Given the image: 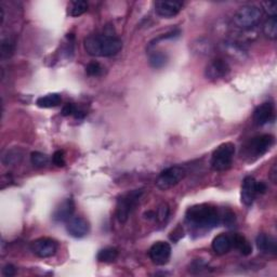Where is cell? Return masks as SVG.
Instances as JSON below:
<instances>
[{
	"instance_id": "20",
	"label": "cell",
	"mask_w": 277,
	"mask_h": 277,
	"mask_svg": "<svg viewBox=\"0 0 277 277\" xmlns=\"http://www.w3.org/2000/svg\"><path fill=\"white\" fill-rule=\"evenodd\" d=\"M96 258L100 262H104V263L114 262L115 260L118 258V250L116 248H113V247L104 248V249L99 251Z\"/></svg>"
},
{
	"instance_id": "22",
	"label": "cell",
	"mask_w": 277,
	"mask_h": 277,
	"mask_svg": "<svg viewBox=\"0 0 277 277\" xmlns=\"http://www.w3.org/2000/svg\"><path fill=\"white\" fill-rule=\"evenodd\" d=\"M167 55L160 51H154L153 53L149 54V64L152 67L158 69L164 67L167 63Z\"/></svg>"
},
{
	"instance_id": "32",
	"label": "cell",
	"mask_w": 277,
	"mask_h": 277,
	"mask_svg": "<svg viewBox=\"0 0 277 277\" xmlns=\"http://www.w3.org/2000/svg\"><path fill=\"white\" fill-rule=\"evenodd\" d=\"M223 222L227 224V227H233V224L235 223V215H234V212H232L231 210L224 211Z\"/></svg>"
},
{
	"instance_id": "3",
	"label": "cell",
	"mask_w": 277,
	"mask_h": 277,
	"mask_svg": "<svg viewBox=\"0 0 277 277\" xmlns=\"http://www.w3.org/2000/svg\"><path fill=\"white\" fill-rule=\"evenodd\" d=\"M262 17V11L257 5L248 4L239 8L234 14L233 22L240 30H250L259 24Z\"/></svg>"
},
{
	"instance_id": "31",
	"label": "cell",
	"mask_w": 277,
	"mask_h": 277,
	"mask_svg": "<svg viewBox=\"0 0 277 277\" xmlns=\"http://www.w3.org/2000/svg\"><path fill=\"white\" fill-rule=\"evenodd\" d=\"M262 5L265 10V12L268 14H270L271 16H276V9H277L276 3L271 1H264L262 2Z\"/></svg>"
},
{
	"instance_id": "33",
	"label": "cell",
	"mask_w": 277,
	"mask_h": 277,
	"mask_svg": "<svg viewBox=\"0 0 277 277\" xmlns=\"http://www.w3.org/2000/svg\"><path fill=\"white\" fill-rule=\"evenodd\" d=\"M16 273V269L14 265L12 264H7L4 265L3 269H2V274L5 277H11V276H14Z\"/></svg>"
},
{
	"instance_id": "24",
	"label": "cell",
	"mask_w": 277,
	"mask_h": 277,
	"mask_svg": "<svg viewBox=\"0 0 277 277\" xmlns=\"http://www.w3.org/2000/svg\"><path fill=\"white\" fill-rule=\"evenodd\" d=\"M21 159H22V153L19 151V149H11V151H8L3 155L2 163L5 166L14 165L20 163Z\"/></svg>"
},
{
	"instance_id": "4",
	"label": "cell",
	"mask_w": 277,
	"mask_h": 277,
	"mask_svg": "<svg viewBox=\"0 0 277 277\" xmlns=\"http://www.w3.org/2000/svg\"><path fill=\"white\" fill-rule=\"evenodd\" d=\"M235 155V145L227 142L219 145L211 156V167L216 171H225L231 168Z\"/></svg>"
},
{
	"instance_id": "10",
	"label": "cell",
	"mask_w": 277,
	"mask_h": 277,
	"mask_svg": "<svg viewBox=\"0 0 277 277\" xmlns=\"http://www.w3.org/2000/svg\"><path fill=\"white\" fill-rule=\"evenodd\" d=\"M230 73V65L223 59L212 60L205 69V76L210 80H218L224 78Z\"/></svg>"
},
{
	"instance_id": "34",
	"label": "cell",
	"mask_w": 277,
	"mask_h": 277,
	"mask_svg": "<svg viewBox=\"0 0 277 277\" xmlns=\"http://www.w3.org/2000/svg\"><path fill=\"white\" fill-rule=\"evenodd\" d=\"M267 189H268V186L264 182H257V193L264 194L265 192H267Z\"/></svg>"
},
{
	"instance_id": "16",
	"label": "cell",
	"mask_w": 277,
	"mask_h": 277,
	"mask_svg": "<svg viewBox=\"0 0 277 277\" xmlns=\"http://www.w3.org/2000/svg\"><path fill=\"white\" fill-rule=\"evenodd\" d=\"M256 244L258 249L268 255H275L277 251V241L273 236L268 235L265 233H261L257 236Z\"/></svg>"
},
{
	"instance_id": "11",
	"label": "cell",
	"mask_w": 277,
	"mask_h": 277,
	"mask_svg": "<svg viewBox=\"0 0 277 277\" xmlns=\"http://www.w3.org/2000/svg\"><path fill=\"white\" fill-rule=\"evenodd\" d=\"M66 230L68 234L73 237L83 238L89 233L90 225L86 219L82 217H74L66 222Z\"/></svg>"
},
{
	"instance_id": "17",
	"label": "cell",
	"mask_w": 277,
	"mask_h": 277,
	"mask_svg": "<svg viewBox=\"0 0 277 277\" xmlns=\"http://www.w3.org/2000/svg\"><path fill=\"white\" fill-rule=\"evenodd\" d=\"M232 247V239H231L230 236L225 234L218 235L212 240V249L217 255H225L231 250Z\"/></svg>"
},
{
	"instance_id": "14",
	"label": "cell",
	"mask_w": 277,
	"mask_h": 277,
	"mask_svg": "<svg viewBox=\"0 0 277 277\" xmlns=\"http://www.w3.org/2000/svg\"><path fill=\"white\" fill-rule=\"evenodd\" d=\"M274 107L273 104L270 102H265L260 105L253 112V121L259 126L265 125L271 120L273 116Z\"/></svg>"
},
{
	"instance_id": "28",
	"label": "cell",
	"mask_w": 277,
	"mask_h": 277,
	"mask_svg": "<svg viewBox=\"0 0 277 277\" xmlns=\"http://www.w3.org/2000/svg\"><path fill=\"white\" fill-rule=\"evenodd\" d=\"M13 52V43H11L9 39L3 40L1 44V56L9 57Z\"/></svg>"
},
{
	"instance_id": "5",
	"label": "cell",
	"mask_w": 277,
	"mask_h": 277,
	"mask_svg": "<svg viewBox=\"0 0 277 277\" xmlns=\"http://www.w3.org/2000/svg\"><path fill=\"white\" fill-rule=\"evenodd\" d=\"M143 194L142 189H135L126 193L117 201L116 215L120 223H126Z\"/></svg>"
},
{
	"instance_id": "30",
	"label": "cell",
	"mask_w": 277,
	"mask_h": 277,
	"mask_svg": "<svg viewBox=\"0 0 277 277\" xmlns=\"http://www.w3.org/2000/svg\"><path fill=\"white\" fill-rule=\"evenodd\" d=\"M77 111V106L73 103H67L62 109L63 116H74Z\"/></svg>"
},
{
	"instance_id": "8",
	"label": "cell",
	"mask_w": 277,
	"mask_h": 277,
	"mask_svg": "<svg viewBox=\"0 0 277 277\" xmlns=\"http://www.w3.org/2000/svg\"><path fill=\"white\" fill-rule=\"evenodd\" d=\"M149 258L156 265H165L168 263L171 256V246L166 241H157L148 251Z\"/></svg>"
},
{
	"instance_id": "12",
	"label": "cell",
	"mask_w": 277,
	"mask_h": 277,
	"mask_svg": "<svg viewBox=\"0 0 277 277\" xmlns=\"http://www.w3.org/2000/svg\"><path fill=\"white\" fill-rule=\"evenodd\" d=\"M257 181L253 177H246L241 184L240 198L241 203L246 206H251L257 196Z\"/></svg>"
},
{
	"instance_id": "6",
	"label": "cell",
	"mask_w": 277,
	"mask_h": 277,
	"mask_svg": "<svg viewBox=\"0 0 277 277\" xmlns=\"http://www.w3.org/2000/svg\"><path fill=\"white\" fill-rule=\"evenodd\" d=\"M185 177V169L180 166L169 167L160 173L157 180H156V186L159 189L167 190L180 182Z\"/></svg>"
},
{
	"instance_id": "15",
	"label": "cell",
	"mask_w": 277,
	"mask_h": 277,
	"mask_svg": "<svg viewBox=\"0 0 277 277\" xmlns=\"http://www.w3.org/2000/svg\"><path fill=\"white\" fill-rule=\"evenodd\" d=\"M75 211V204L72 198H68L56 208L53 213V220L56 222H67L69 219L73 218Z\"/></svg>"
},
{
	"instance_id": "29",
	"label": "cell",
	"mask_w": 277,
	"mask_h": 277,
	"mask_svg": "<svg viewBox=\"0 0 277 277\" xmlns=\"http://www.w3.org/2000/svg\"><path fill=\"white\" fill-rule=\"evenodd\" d=\"M52 161L56 167H64L65 166V158L64 153L62 151H56L53 156H52Z\"/></svg>"
},
{
	"instance_id": "1",
	"label": "cell",
	"mask_w": 277,
	"mask_h": 277,
	"mask_svg": "<svg viewBox=\"0 0 277 277\" xmlns=\"http://www.w3.org/2000/svg\"><path fill=\"white\" fill-rule=\"evenodd\" d=\"M186 222L195 230H211L221 222V216L215 206L199 204L189 207L185 212Z\"/></svg>"
},
{
	"instance_id": "21",
	"label": "cell",
	"mask_w": 277,
	"mask_h": 277,
	"mask_svg": "<svg viewBox=\"0 0 277 277\" xmlns=\"http://www.w3.org/2000/svg\"><path fill=\"white\" fill-rule=\"evenodd\" d=\"M263 33L265 37L271 40H275L277 38V19L276 16H271L269 20L264 23Z\"/></svg>"
},
{
	"instance_id": "25",
	"label": "cell",
	"mask_w": 277,
	"mask_h": 277,
	"mask_svg": "<svg viewBox=\"0 0 277 277\" xmlns=\"http://www.w3.org/2000/svg\"><path fill=\"white\" fill-rule=\"evenodd\" d=\"M31 161L32 164L37 167V168H44V167L49 164V157L46 154H43L40 152H33L31 154Z\"/></svg>"
},
{
	"instance_id": "35",
	"label": "cell",
	"mask_w": 277,
	"mask_h": 277,
	"mask_svg": "<svg viewBox=\"0 0 277 277\" xmlns=\"http://www.w3.org/2000/svg\"><path fill=\"white\" fill-rule=\"evenodd\" d=\"M270 179L273 183H276V181H277V168H276L275 165L272 167V169H271Z\"/></svg>"
},
{
	"instance_id": "18",
	"label": "cell",
	"mask_w": 277,
	"mask_h": 277,
	"mask_svg": "<svg viewBox=\"0 0 277 277\" xmlns=\"http://www.w3.org/2000/svg\"><path fill=\"white\" fill-rule=\"evenodd\" d=\"M232 246H234L236 249L239 250L242 256H249L252 253V247L250 242L246 239L245 236L240 234H234L232 237Z\"/></svg>"
},
{
	"instance_id": "7",
	"label": "cell",
	"mask_w": 277,
	"mask_h": 277,
	"mask_svg": "<svg viewBox=\"0 0 277 277\" xmlns=\"http://www.w3.org/2000/svg\"><path fill=\"white\" fill-rule=\"evenodd\" d=\"M31 250L35 256L39 258H50L55 255L57 250V244L53 239L42 237L32 241Z\"/></svg>"
},
{
	"instance_id": "23",
	"label": "cell",
	"mask_w": 277,
	"mask_h": 277,
	"mask_svg": "<svg viewBox=\"0 0 277 277\" xmlns=\"http://www.w3.org/2000/svg\"><path fill=\"white\" fill-rule=\"evenodd\" d=\"M88 10V3L84 0H77V1H73L69 7V14L74 17H78L83 15L86 11Z\"/></svg>"
},
{
	"instance_id": "9",
	"label": "cell",
	"mask_w": 277,
	"mask_h": 277,
	"mask_svg": "<svg viewBox=\"0 0 277 277\" xmlns=\"http://www.w3.org/2000/svg\"><path fill=\"white\" fill-rule=\"evenodd\" d=\"M275 138L272 135H262L253 138L249 145L250 154H252L255 157H262L273 146Z\"/></svg>"
},
{
	"instance_id": "19",
	"label": "cell",
	"mask_w": 277,
	"mask_h": 277,
	"mask_svg": "<svg viewBox=\"0 0 277 277\" xmlns=\"http://www.w3.org/2000/svg\"><path fill=\"white\" fill-rule=\"evenodd\" d=\"M62 97L59 93H49L47 95L40 96L36 100V104L38 107L42 108H51L60 105Z\"/></svg>"
},
{
	"instance_id": "2",
	"label": "cell",
	"mask_w": 277,
	"mask_h": 277,
	"mask_svg": "<svg viewBox=\"0 0 277 277\" xmlns=\"http://www.w3.org/2000/svg\"><path fill=\"white\" fill-rule=\"evenodd\" d=\"M84 48L91 56L108 57L118 53L123 48V43L119 38L109 35H91L85 38Z\"/></svg>"
},
{
	"instance_id": "27",
	"label": "cell",
	"mask_w": 277,
	"mask_h": 277,
	"mask_svg": "<svg viewBox=\"0 0 277 277\" xmlns=\"http://www.w3.org/2000/svg\"><path fill=\"white\" fill-rule=\"evenodd\" d=\"M155 213H156V218L155 219H157L158 222H160V223L165 222L167 219H168L169 213H170L169 206L167 205V204H161L158 207L157 212H155Z\"/></svg>"
},
{
	"instance_id": "13",
	"label": "cell",
	"mask_w": 277,
	"mask_h": 277,
	"mask_svg": "<svg viewBox=\"0 0 277 277\" xmlns=\"http://www.w3.org/2000/svg\"><path fill=\"white\" fill-rule=\"evenodd\" d=\"M183 3L180 1H156L155 2V12L159 16L165 19H171V17L179 14L182 10Z\"/></svg>"
},
{
	"instance_id": "26",
	"label": "cell",
	"mask_w": 277,
	"mask_h": 277,
	"mask_svg": "<svg viewBox=\"0 0 277 277\" xmlns=\"http://www.w3.org/2000/svg\"><path fill=\"white\" fill-rule=\"evenodd\" d=\"M86 72H87V74L89 75V76L97 77V76H101V75H102L103 67H102V65L100 64V63L91 62V63H89L88 65H87Z\"/></svg>"
}]
</instances>
